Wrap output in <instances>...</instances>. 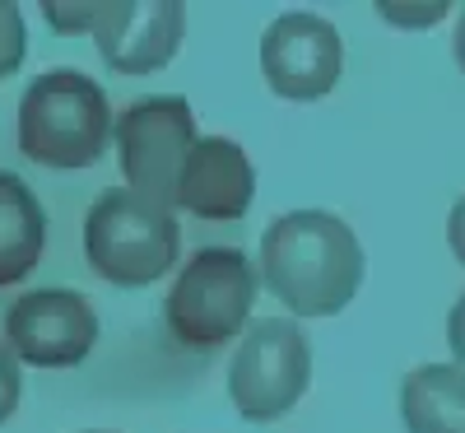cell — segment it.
I'll return each mask as SVG.
<instances>
[{
    "instance_id": "1",
    "label": "cell",
    "mask_w": 465,
    "mask_h": 433,
    "mask_svg": "<svg viewBox=\"0 0 465 433\" xmlns=\"http://www.w3.org/2000/svg\"><path fill=\"white\" fill-rule=\"evenodd\" d=\"M261 280L298 317H331L363 285V247L340 215L289 210L261 238Z\"/></svg>"
},
{
    "instance_id": "2",
    "label": "cell",
    "mask_w": 465,
    "mask_h": 433,
    "mask_svg": "<svg viewBox=\"0 0 465 433\" xmlns=\"http://www.w3.org/2000/svg\"><path fill=\"white\" fill-rule=\"evenodd\" d=\"M112 140L107 94L89 75L56 65L24 89L19 103V149L43 168H89Z\"/></svg>"
},
{
    "instance_id": "3",
    "label": "cell",
    "mask_w": 465,
    "mask_h": 433,
    "mask_svg": "<svg viewBox=\"0 0 465 433\" xmlns=\"http://www.w3.org/2000/svg\"><path fill=\"white\" fill-rule=\"evenodd\" d=\"M182 252V224L168 206L116 186L103 191L84 219V257L116 289H144L173 270Z\"/></svg>"
},
{
    "instance_id": "4",
    "label": "cell",
    "mask_w": 465,
    "mask_h": 433,
    "mask_svg": "<svg viewBox=\"0 0 465 433\" xmlns=\"http://www.w3.org/2000/svg\"><path fill=\"white\" fill-rule=\"evenodd\" d=\"M256 303V270L238 247L196 252L168 294V331L191 349H219L238 336Z\"/></svg>"
},
{
    "instance_id": "5",
    "label": "cell",
    "mask_w": 465,
    "mask_h": 433,
    "mask_svg": "<svg viewBox=\"0 0 465 433\" xmlns=\"http://www.w3.org/2000/svg\"><path fill=\"white\" fill-rule=\"evenodd\" d=\"M307 382H312V345L302 327L289 317L252 322L228 368V397L238 415L252 424L284 419L302 401Z\"/></svg>"
},
{
    "instance_id": "6",
    "label": "cell",
    "mask_w": 465,
    "mask_h": 433,
    "mask_svg": "<svg viewBox=\"0 0 465 433\" xmlns=\"http://www.w3.org/2000/svg\"><path fill=\"white\" fill-rule=\"evenodd\" d=\"M196 140H201L196 112L177 94L140 98L116 116V154H122V173L131 191L149 196V201H159L168 210L177 201V173Z\"/></svg>"
},
{
    "instance_id": "7",
    "label": "cell",
    "mask_w": 465,
    "mask_h": 433,
    "mask_svg": "<svg viewBox=\"0 0 465 433\" xmlns=\"http://www.w3.org/2000/svg\"><path fill=\"white\" fill-rule=\"evenodd\" d=\"M261 70H265V85L280 98L312 103L340 85L344 43L331 19H322L312 10H289L261 37Z\"/></svg>"
},
{
    "instance_id": "8",
    "label": "cell",
    "mask_w": 465,
    "mask_h": 433,
    "mask_svg": "<svg viewBox=\"0 0 465 433\" xmlns=\"http://www.w3.org/2000/svg\"><path fill=\"white\" fill-rule=\"evenodd\" d=\"M98 340V312L74 289H33L15 298L5 317V345L19 364L33 368H70L89 359Z\"/></svg>"
},
{
    "instance_id": "9",
    "label": "cell",
    "mask_w": 465,
    "mask_h": 433,
    "mask_svg": "<svg viewBox=\"0 0 465 433\" xmlns=\"http://www.w3.org/2000/svg\"><path fill=\"white\" fill-rule=\"evenodd\" d=\"M182 33H186L182 0H103L94 43L107 70L149 75L177 56Z\"/></svg>"
},
{
    "instance_id": "10",
    "label": "cell",
    "mask_w": 465,
    "mask_h": 433,
    "mask_svg": "<svg viewBox=\"0 0 465 433\" xmlns=\"http://www.w3.org/2000/svg\"><path fill=\"white\" fill-rule=\"evenodd\" d=\"M256 196V168L238 140L205 136L191 145L186 164L177 173V210L196 219H242Z\"/></svg>"
},
{
    "instance_id": "11",
    "label": "cell",
    "mask_w": 465,
    "mask_h": 433,
    "mask_svg": "<svg viewBox=\"0 0 465 433\" xmlns=\"http://www.w3.org/2000/svg\"><path fill=\"white\" fill-rule=\"evenodd\" d=\"M47 247V215L33 186L15 173H0V285H19Z\"/></svg>"
},
{
    "instance_id": "12",
    "label": "cell",
    "mask_w": 465,
    "mask_h": 433,
    "mask_svg": "<svg viewBox=\"0 0 465 433\" xmlns=\"http://www.w3.org/2000/svg\"><path fill=\"white\" fill-rule=\"evenodd\" d=\"M401 419L410 433H465V368L423 364L405 373Z\"/></svg>"
},
{
    "instance_id": "13",
    "label": "cell",
    "mask_w": 465,
    "mask_h": 433,
    "mask_svg": "<svg viewBox=\"0 0 465 433\" xmlns=\"http://www.w3.org/2000/svg\"><path fill=\"white\" fill-rule=\"evenodd\" d=\"M24 47H28L24 15H19L15 0H0V80H10V75L24 65Z\"/></svg>"
},
{
    "instance_id": "14",
    "label": "cell",
    "mask_w": 465,
    "mask_h": 433,
    "mask_svg": "<svg viewBox=\"0 0 465 433\" xmlns=\"http://www.w3.org/2000/svg\"><path fill=\"white\" fill-rule=\"evenodd\" d=\"M103 15V0H74V5H61V0H47L43 5V19L61 33H94Z\"/></svg>"
},
{
    "instance_id": "15",
    "label": "cell",
    "mask_w": 465,
    "mask_h": 433,
    "mask_svg": "<svg viewBox=\"0 0 465 433\" xmlns=\"http://www.w3.org/2000/svg\"><path fill=\"white\" fill-rule=\"evenodd\" d=\"M19 387H24V373H19V359L10 354V345L0 340V424H5L15 410H19Z\"/></svg>"
},
{
    "instance_id": "16",
    "label": "cell",
    "mask_w": 465,
    "mask_h": 433,
    "mask_svg": "<svg viewBox=\"0 0 465 433\" xmlns=\"http://www.w3.org/2000/svg\"><path fill=\"white\" fill-rule=\"evenodd\" d=\"M447 340H451V354H456V368H465V294L456 298L451 317H447Z\"/></svg>"
},
{
    "instance_id": "17",
    "label": "cell",
    "mask_w": 465,
    "mask_h": 433,
    "mask_svg": "<svg viewBox=\"0 0 465 433\" xmlns=\"http://www.w3.org/2000/svg\"><path fill=\"white\" fill-rule=\"evenodd\" d=\"M447 243H451V257L465 266V196L451 206V215H447Z\"/></svg>"
},
{
    "instance_id": "18",
    "label": "cell",
    "mask_w": 465,
    "mask_h": 433,
    "mask_svg": "<svg viewBox=\"0 0 465 433\" xmlns=\"http://www.w3.org/2000/svg\"><path fill=\"white\" fill-rule=\"evenodd\" d=\"M381 15L391 19V24H438L447 10H442V5H433V10H396V5H381Z\"/></svg>"
},
{
    "instance_id": "19",
    "label": "cell",
    "mask_w": 465,
    "mask_h": 433,
    "mask_svg": "<svg viewBox=\"0 0 465 433\" xmlns=\"http://www.w3.org/2000/svg\"><path fill=\"white\" fill-rule=\"evenodd\" d=\"M456 61L465 70V10H460V24H456Z\"/></svg>"
}]
</instances>
